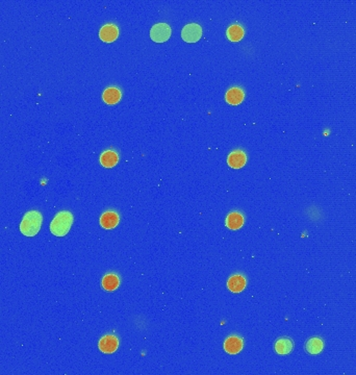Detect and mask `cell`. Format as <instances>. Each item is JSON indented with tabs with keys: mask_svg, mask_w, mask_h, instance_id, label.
<instances>
[{
	"mask_svg": "<svg viewBox=\"0 0 356 375\" xmlns=\"http://www.w3.org/2000/svg\"><path fill=\"white\" fill-rule=\"evenodd\" d=\"M42 221L43 217L40 212H27L20 223V232L26 237H34L40 232Z\"/></svg>",
	"mask_w": 356,
	"mask_h": 375,
	"instance_id": "obj_1",
	"label": "cell"
},
{
	"mask_svg": "<svg viewBox=\"0 0 356 375\" xmlns=\"http://www.w3.org/2000/svg\"><path fill=\"white\" fill-rule=\"evenodd\" d=\"M73 215L68 211H62L56 214L50 224V232L56 237L66 236L72 226Z\"/></svg>",
	"mask_w": 356,
	"mask_h": 375,
	"instance_id": "obj_2",
	"label": "cell"
},
{
	"mask_svg": "<svg viewBox=\"0 0 356 375\" xmlns=\"http://www.w3.org/2000/svg\"><path fill=\"white\" fill-rule=\"evenodd\" d=\"M202 37V27L197 23L187 24L181 31V38L187 43H195Z\"/></svg>",
	"mask_w": 356,
	"mask_h": 375,
	"instance_id": "obj_3",
	"label": "cell"
},
{
	"mask_svg": "<svg viewBox=\"0 0 356 375\" xmlns=\"http://www.w3.org/2000/svg\"><path fill=\"white\" fill-rule=\"evenodd\" d=\"M171 37V27L167 23H158L152 26L150 38L156 43H162Z\"/></svg>",
	"mask_w": 356,
	"mask_h": 375,
	"instance_id": "obj_4",
	"label": "cell"
},
{
	"mask_svg": "<svg viewBox=\"0 0 356 375\" xmlns=\"http://www.w3.org/2000/svg\"><path fill=\"white\" fill-rule=\"evenodd\" d=\"M99 350L106 355H112L117 351L119 347V340L116 336L113 335H105L103 336L98 343Z\"/></svg>",
	"mask_w": 356,
	"mask_h": 375,
	"instance_id": "obj_5",
	"label": "cell"
},
{
	"mask_svg": "<svg viewBox=\"0 0 356 375\" xmlns=\"http://www.w3.org/2000/svg\"><path fill=\"white\" fill-rule=\"evenodd\" d=\"M244 347L243 339L239 336H230L224 342V350L228 355H238Z\"/></svg>",
	"mask_w": 356,
	"mask_h": 375,
	"instance_id": "obj_6",
	"label": "cell"
},
{
	"mask_svg": "<svg viewBox=\"0 0 356 375\" xmlns=\"http://www.w3.org/2000/svg\"><path fill=\"white\" fill-rule=\"evenodd\" d=\"M119 35V28L117 25L109 23L103 25L100 31H99V38H100L103 42L112 43L116 41Z\"/></svg>",
	"mask_w": 356,
	"mask_h": 375,
	"instance_id": "obj_7",
	"label": "cell"
},
{
	"mask_svg": "<svg viewBox=\"0 0 356 375\" xmlns=\"http://www.w3.org/2000/svg\"><path fill=\"white\" fill-rule=\"evenodd\" d=\"M227 163L232 169H241L247 163V155L243 150H234L227 157Z\"/></svg>",
	"mask_w": 356,
	"mask_h": 375,
	"instance_id": "obj_8",
	"label": "cell"
},
{
	"mask_svg": "<svg viewBox=\"0 0 356 375\" xmlns=\"http://www.w3.org/2000/svg\"><path fill=\"white\" fill-rule=\"evenodd\" d=\"M99 222H100L101 227L104 229H113L119 224L120 217L115 211H106L101 215Z\"/></svg>",
	"mask_w": 356,
	"mask_h": 375,
	"instance_id": "obj_9",
	"label": "cell"
},
{
	"mask_svg": "<svg viewBox=\"0 0 356 375\" xmlns=\"http://www.w3.org/2000/svg\"><path fill=\"white\" fill-rule=\"evenodd\" d=\"M246 278L242 274H234L227 281V288L232 293H241L246 288Z\"/></svg>",
	"mask_w": 356,
	"mask_h": 375,
	"instance_id": "obj_10",
	"label": "cell"
},
{
	"mask_svg": "<svg viewBox=\"0 0 356 375\" xmlns=\"http://www.w3.org/2000/svg\"><path fill=\"white\" fill-rule=\"evenodd\" d=\"M245 98V93L239 86H233V88L227 91L225 99L226 102L231 105H238L241 104Z\"/></svg>",
	"mask_w": 356,
	"mask_h": 375,
	"instance_id": "obj_11",
	"label": "cell"
},
{
	"mask_svg": "<svg viewBox=\"0 0 356 375\" xmlns=\"http://www.w3.org/2000/svg\"><path fill=\"white\" fill-rule=\"evenodd\" d=\"M121 97H122V93L121 91L116 88V86H109L103 91L102 94V99L103 102L109 104V105H113L120 102Z\"/></svg>",
	"mask_w": 356,
	"mask_h": 375,
	"instance_id": "obj_12",
	"label": "cell"
},
{
	"mask_svg": "<svg viewBox=\"0 0 356 375\" xmlns=\"http://www.w3.org/2000/svg\"><path fill=\"white\" fill-rule=\"evenodd\" d=\"M119 162V154L116 150L108 149L100 155V163L104 168H113Z\"/></svg>",
	"mask_w": 356,
	"mask_h": 375,
	"instance_id": "obj_13",
	"label": "cell"
},
{
	"mask_svg": "<svg viewBox=\"0 0 356 375\" xmlns=\"http://www.w3.org/2000/svg\"><path fill=\"white\" fill-rule=\"evenodd\" d=\"M102 288L103 290L112 292L117 290L120 286V277L116 273H108L102 278Z\"/></svg>",
	"mask_w": 356,
	"mask_h": 375,
	"instance_id": "obj_14",
	"label": "cell"
},
{
	"mask_svg": "<svg viewBox=\"0 0 356 375\" xmlns=\"http://www.w3.org/2000/svg\"><path fill=\"white\" fill-rule=\"evenodd\" d=\"M293 342H291V339L289 338H281L279 340H277L275 345H274V349L276 353H278L280 356H287L291 351L293 350Z\"/></svg>",
	"mask_w": 356,
	"mask_h": 375,
	"instance_id": "obj_15",
	"label": "cell"
},
{
	"mask_svg": "<svg viewBox=\"0 0 356 375\" xmlns=\"http://www.w3.org/2000/svg\"><path fill=\"white\" fill-rule=\"evenodd\" d=\"M244 221H245V219L243 217V215H242L241 213L232 212L228 216H227L226 226L231 230H237L244 225Z\"/></svg>",
	"mask_w": 356,
	"mask_h": 375,
	"instance_id": "obj_16",
	"label": "cell"
},
{
	"mask_svg": "<svg viewBox=\"0 0 356 375\" xmlns=\"http://www.w3.org/2000/svg\"><path fill=\"white\" fill-rule=\"evenodd\" d=\"M323 348H324V343L322 341V339L317 338V337L309 339V340L306 342V345H305L306 351H307L309 355H312V356L319 355V353L323 350Z\"/></svg>",
	"mask_w": 356,
	"mask_h": 375,
	"instance_id": "obj_17",
	"label": "cell"
},
{
	"mask_svg": "<svg viewBox=\"0 0 356 375\" xmlns=\"http://www.w3.org/2000/svg\"><path fill=\"white\" fill-rule=\"evenodd\" d=\"M226 34H227V38H228V40H230L231 42H239L243 39L245 31L241 25L232 24L228 27V30L226 32Z\"/></svg>",
	"mask_w": 356,
	"mask_h": 375,
	"instance_id": "obj_18",
	"label": "cell"
}]
</instances>
